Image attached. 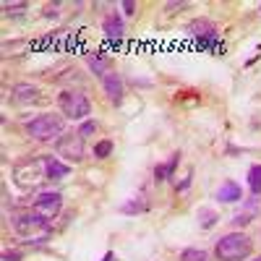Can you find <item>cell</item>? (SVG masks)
Segmentation results:
<instances>
[{"mask_svg":"<svg viewBox=\"0 0 261 261\" xmlns=\"http://www.w3.org/2000/svg\"><path fill=\"white\" fill-rule=\"evenodd\" d=\"M253 251V241L246 232H230L217 243L214 253L220 261H246Z\"/></svg>","mask_w":261,"mask_h":261,"instance_id":"cell-1","label":"cell"},{"mask_svg":"<svg viewBox=\"0 0 261 261\" xmlns=\"http://www.w3.org/2000/svg\"><path fill=\"white\" fill-rule=\"evenodd\" d=\"M47 222H50V220H45L42 214L29 212V214L16 217L13 227H16V232H18L21 238H29V241L42 243V241H47V235H50V225H47Z\"/></svg>","mask_w":261,"mask_h":261,"instance_id":"cell-2","label":"cell"},{"mask_svg":"<svg viewBox=\"0 0 261 261\" xmlns=\"http://www.w3.org/2000/svg\"><path fill=\"white\" fill-rule=\"evenodd\" d=\"M27 134L37 141H53L63 136V118L60 115H37L27 123Z\"/></svg>","mask_w":261,"mask_h":261,"instance_id":"cell-3","label":"cell"},{"mask_svg":"<svg viewBox=\"0 0 261 261\" xmlns=\"http://www.w3.org/2000/svg\"><path fill=\"white\" fill-rule=\"evenodd\" d=\"M58 105H60L63 115H65V118H71V120H84L86 115L92 113V102H89V97H86L84 92H73V89L63 92L60 99H58Z\"/></svg>","mask_w":261,"mask_h":261,"instance_id":"cell-4","label":"cell"},{"mask_svg":"<svg viewBox=\"0 0 261 261\" xmlns=\"http://www.w3.org/2000/svg\"><path fill=\"white\" fill-rule=\"evenodd\" d=\"M188 32L196 37L199 47H204V50H217V47L222 45V39H220V29H217L209 18H199V21H193V24L188 27Z\"/></svg>","mask_w":261,"mask_h":261,"instance_id":"cell-5","label":"cell"},{"mask_svg":"<svg viewBox=\"0 0 261 261\" xmlns=\"http://www.w3.org/2000/svg\"><path fill=\"white\" fill-rule=\"evenodd\" d=\"M55 151L58 157H65L68 162H81L84 160V136L79 134H63L58 141H55Z\"/></svg>","mask_w":261,"mask_h":261,"instance_id":"cell-6","label":"cell"},{"mask_svg":"<svg viewBox=\"0 0 261 261\" xmlns=\"http://www.w3.org/2000/svg\"><path fill=\"white\" fill-rule=\"evenodd\" d=\"M13 178H16L18 186H37L42 178H47V175H45V157H42V160H34V162L29 160V162L16 165Z\"/></svg>","mask_w":261,"mask_h":261,"instance_id":"cell-7","label":"cell"},{"mask_svg":"<svg viewBox=\"0 0 261 261\" xmlns=\"http://www.w3.org/2000/svg\"><path fill=\"white\" fill-rule=\"evenodd\" d=\"M63 209V196L58 191H47V193H39L37 199H34V209L37 214H42L45 220H55V217L60 214Z\"/></svg>","mask_w":261,"mask_h":261,"instance_id":"cell-8","label":"cell"},{"mask_svg":"<svg viewBox=\"0 0 261 261\" xmlns=\"http://www.w3.org/2000/svg\"><path fill=\"white\" fill-rule=\"evenodd\" d=\"M102 86H105V94L110 97V102H120L123 99V79H120V73H107L105 79H102Z\"/></svg>","mask_w":261,"mask_h":261,"instance_id":"cell-9","label":"cell"},{"mask_svg":"<svg viewBox=\"0 0 261 261\" xmlns=\"http://www.w3.org/2000/svg\"><path fill=\"white\" fill-rule=\"evenodd\" d=\"M217 199H220V201H225V204L243 201V188L238 186L235 180H225L220 188H217Z\"/></svg>","mask_w":261,"mask_h":261,"instance_id":"cell-10","label":"cell"},{"mask_svg":"<svg viewBox=\"0 0 261 261\" xmlns=\"http://www.w3.org/2000/svg\"><path fill=\"white\" fill-rule=\"evenodd\" d=\"M71 172V165H65V162H60L58 157H45V175H47V180H60V178H65Z\"/></svg>","mask_w":261,"mask_h":261,"instance_id":"cell-11","label":"cell"},{"mask_svg":"<svg viewBox=\"0 0 261 261\" xmlns=\"http://www.w3.org/2000/svg\"><path fill=\"white\" fill-rule=\"evenodd\" d=\"M102 32H105V37H107V39L118 42V39L125 34V29H123V18H120L118 13H110V16L105 18V24H102Z\"/></svg>","mask_w":261,"mask_h":261,"instance_id":"cell-12","label":"cell"},{"mask_svg":"<svg viewBox=\"0 0 261 261\" xmlns=\"http://www.w3.org/2000/svg\"><path fill=\"white\" fill-rule=\"evenodd\" d=\"M13 97L18 102H37L39 99V89L32 86V84H16L13 86Z\"/></svg>","mask_w":261,"mask_h":261,"instance_id":"cell-13","label":"cell"},{"mask_svg":"<svg viewBox=\"0 0 261 261\" xmlns=\"http://www.w3.org/2000/svg\"><path fill=\"white\" fill-rule=\"evenodd\" d=\"M178 162H180V154H172V160H170L167 165H157V167H154V178H157V180H167V178L172 175V170H175Z\"/></svg>","mask_w":261,"mask_h":261,"instance_id":"cell-14","label":"cell"},{"mask_svg":"<svg viewBox=\"0 0 261 261\" xmlns=\"http://www.w3.org/2000/svg\"><path fill=\"white\" fill-rule=\"evenodd\" d=\"M248 188L253 196H261V165H253L248 170Z\"/></svg>","mask_w":261,"mask_h":261,"instance_id":"cell-15","label":"cell"},{"mask_svg":"<svg viewBox=\"0 0 261 261\" xmlns=\"http://www.w3.org/2000/svg\"><path fill=\"white\" fill-rule=\"evenodd\" d=\"M86 63H89V68H92L97 76H102V79L110 73V71H107V60L99 58V55H89V60H86Z\"/></svg>","mask_w":261,"mask_h":261,"instance_id":"cell-16","label":"cell"},{"mask_svg":"<svg viewBox=\"0 0 261 261\" xmlns=\"http://www.w3.org/2000/svg\"><path fill=\"white\" fill-rule=\"evenodd\" d=\"M180 261H206V253L201 248H186L180 253Z\"/></svg>","mask_w":261,"mask_h":261,"instance_id":"cell-17","label":"cell"},{"mask_svg":"<svg viewBox=\"0 0 261 261\" xmlns=\"http://www.w3.org/2000/svg\"><path fill=\"white\" fill-rule=\"evenodd\" d=\"M110 151H113V141H99L97 146H94V157L97 160H105V157H110Z\"/></svg>","mask_w":261,"mask_h":261,"instance_id":"cell-18","label":"cell"},{"mask_svg":"<svg viewBox=\"0 0 261 261\" xmlns=\"http://www.w3.org/2000/svg\"><path fill=\"white\" fill-rule=\"evenodd\" d=\"M199 220H201V227H212L217 222V214L212 209H199Z\"/></svg>","mask_w":261,"mask_h":261,"instance_id":"cell-19","label":"cell"},{"mask_svg":"<svg viewBox=\"0 0 261 261\" xmlns=\"http://www.w3.org/2000/svg\"><path fill=\"white\" fill-rule=\"evenodd\" d=\"M144 209V201H141V196H139V201H130V204H125L120 212L123 214H134V212H141Z\"/></svg>","mask_w":261,"mask_h":261,"instance_id":"cell-20","label":"cell"},{"mask_svg":"<svg viewBox=\"0 0 261 261\" xmlns=\"http://www.w3.org/2000/svg\"><path fill=\"white\" fill-rule=\"evenodd\" d=\"M120 8L125 11V16H136V3H134V0H123Z\"/></svg>","mask_w":261,"mask_h":261,"instance_id":"cell-21","label":"cell"},{"mask_svg":"<svg viewBox=\"0 0 261 261\" xmlns=\"http://www.w3.org/2000/svg\"><path fill=\"white\" fill-rule=\"evenodd\" d=\"M94 130H97V125H94L92 120H86V123L79 128V134H81V136H89V134H94Z\"/></svg>","mask_w":261,"mask_h":261,"instance_id":"cell-22","label":"cell"},{"mask_svg":"<svg viewBox=\"0 0 261 261\" xmlns=\"http://www.w3.org/2000/svg\"><path fill=\"white\" fill-rule=\"evenodd\" d=\"M6 11H18V8H27V3H3Z\"/></svg>","mask_w":261,"mask_h":261,"instance_id":"cell-23","label":"cell"},{"mask_svg":"<svg viewBox=\"0 0 261 261\" xmlns=\"http://www.w3.org/2000/svg\"><path fill=\"white\" fill-rule=\"evenodd\" d=\"M6 261H18V253H6Z\"/></svg>","mask_w":261,"mask_h":261,"instance_id":"cell-24","label":"cell"},{"mask_svg":"<svg viewBox=\"0 0 261 261\" xmlns=\"http://www.w3.org/2000/svg\"><path fill=\"white\" fill-rule=\"evenodd\" d=\"M102 261H113V253H107V256H105Z\"/></svg>","mask_w":261,"mask_h":261,"instance_id":"cell-25","label":"cell"},{"mask_svg":"<svg viewBox=\"0 0 261 261\" xmlns=\"http://www.w3.org/2000/svg\"><path fill=\"white\" fill-rule=\"evenodd\" d=\"M253 261H261V256H258V258H253Z\"/></svg>","mask_w":261,"mask_h":261,"instance_id":"cell-26","label":"cell"},{"mask_svg":"<svg viewBox=\"0 0 261 261\" xmlns=\"http://www.w3.org/2000/svg\"><path fill=\"white\" fill-rule=\"evenodd\" d=\"M258 13H261V6H258Z\"/></svg>","mask_w":261,"mask_h":261,"instance_id":"cell-27","label":"cell"}]
</instances>
